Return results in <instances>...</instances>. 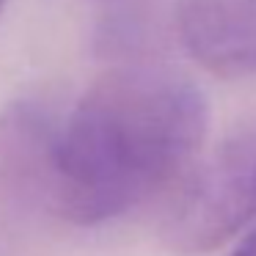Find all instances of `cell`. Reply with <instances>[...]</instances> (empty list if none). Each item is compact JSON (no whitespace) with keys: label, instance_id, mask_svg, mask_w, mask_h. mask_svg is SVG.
Returning a JSON list of instances; mask_svg holds the SVG:
<instances>
[{"label":"cell","instance_id":"1","mask_svg":"<svg viewBox=\"0 0 256 256\" xmlns=\"http://www.w3.org/2000/svg\"><path fill=\"white\" fill-rule=\"evenodd\" d=\"M210 130L193 80L162 66H116L58 130L52 215L100 226L140 206L182 174Z\"/></svg>","mask_w":256,"mask_h":256},{"label":"cell","instance_id":"2","mask_svg":"<svg viewBox=\"0 0 256 256\" xmlns=\"http://www.w3.org/2000/svg\"><path fill=\"white\" fill-rule=\"evenodd\" d=\"M256 218V124L240 130L188 182L162 223L174 254H206Z\"/></svg>","mask_w":256,"mask_h":256},{"label":"cell","instance_id":"3","mask_svg":"<svg viewBox=\"0 0 256 256\" xmlns=\"http://www.w3.org/2000/svg\"><path fill=\"white\" fill-rule=\"evenodd\" d=\"M58 130L34 102H14L0 113V204L52 212Z\"/></svg>","mask_w":256,"mask_h":256},{"label":"cell","instance_id":"4","mask_svg":"<svg viewBox=\"0 0 256 256\" xmlns=\"http://www.w3.org/2000/svg\"><path fill=\"white\" fill-rule=\"evenodd\" d=\"M176 30L206 72L256 78V0H176Z\"/></svg>","mask_w":256,"mask_h":256},{"label":"cell","instance_id":"5","mask_svg":"<svg viewBox=\"0 0 256 256\" xmlns=\"http://www.w3.org/2000/svg\"><path fill=\"white\" fill-rule=\"evenodd\" d=\"M234 256H256V232L250 234V237L245 240L237 250H234Z\"/></svg>","mask_w":256,"mask_h":256},{"label":"cell","instance_id":"6","mask_svg":"<svg viewBox=\"0 0 256 256\" xmlns=\"http://www.w3.org/2000/svg\"><path fill=\"white\" fill-rule=\"evenodd\" d=\"M3 8H6V0H0V14H3Z\"/></svg>","mask_w":256,"mask_h":256}]
</instances>
